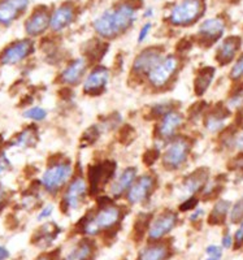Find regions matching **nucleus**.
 Returning a JSON list of instances; mask_svg holds the SVG:
<instances>
[{"label": "nucleus", "mask_w": 243, "mask_h": 260, "mask_svg": "<svg viewBox=\"0 0 243 260\" xmlns=\"http://www.w3.org/2000/svg\"><path fill=\"white\" fill-rule=\"evenodd\" d=\"M90 65L91 64L85 56L71 60L57 76V82L68 87H75L80 85L86 77L87 72L90 71Z\"/></svg>", "instance_id": "obj_12"}, {"label": "nucleus", "mask_w": 243, "mask_h": 260, "mask_svg": "<svg viewBox=\"0 0 243 260\" xmlns=\"http://www.w3.org/2000/svg\"><path fill=\"white\" fill-rule=\"evenodd\" d=\"M9 201V192L6 189L3 183L0 182V212L6 208V206L8 204Z\"/></svg>", "instance_id": "obj_42"}, {"label": "nucleus", "mask_w": 243, "mask_h": 260, "mask_svg": "<svg viewBox=\"0 0 243 260\" xmlns=\"http://www.w3.org/2000/svg\"><path fill=\"white\" fill-rule=\"evenodd\" d=\"M60 232H61V229L55 222H46L34 232L31 242L39 247H48L54 243Z\"/></svg>", "instance_id": "obj_24"}, {"label": "nucleus", "mask_w": 243, "mask_h": 260, "mask_svg": "<svg viewBox=\"0 0 243 260\" xmlns=\"http://www.w3.org/2000/svg\"><path fill=\"white\" fill-rule=\"evenodd\" d=\"M231 245H233V237H231L229 233H226L225 236L223 237V247L229 248L231 247Z\"/></svg>", "instance_id": "obj_45"}, {"label": "nucleus", "mask_w": 243, "mask_h": 260, "mask_svg": "<svg viewBox=\"0 0 243 260\" xmlns=\"http://www.w3.org/2000/svg\"><path fill=\"white\" fill-rule=\"evenodd\" d=\"M138 177V169L135 167H128L120 173L117 177L110 183V195L113 199H119L125 197V194L130 189L134 181Z\"/></svg>", "instance_id": "obj_20"}, {"label": "nucleus", "mask_w": 243, "mask_h": 260, "mask_svg": "<svg viewBox=\"0 0 243 260\" xmlns=\"http://www.w3.org/2000/svg\"><path fill=\"white\" fill-rule=\"evenodd\" d=\"M181 69V59L177 55H164L163 59L151 69L146 81L150 89L163 91L172 85Z\"/></svg>", "instance_id": "obj_4"}, {"label": "nucleus", "mask_w": 243, "mask_h": 260, "mask_svg": "<svg viewBox=\"0 0 243 260\" xmlns=\"http://www.w3.org/2000/svg\"><path fill=\"white\" fill-rule=\"evenodd\" d=\"M164 57V48L161 46L146 47L136 53L131 64V76L134 78H146L157 62Z\"/></svg>", "instance_id": "obj_11"}, {"label": "nucleus", "mask_w": 243, "mask_h": 260, "mask_svg": "<svg viewBox=\"0 0 243 260\" xmlns=\"http://www.w3.org/2000/svg\"><path fill=\"white\" fill-rule=\"evenodd\" d=\"M230 112H229L228 108L225 107H216L214 110L211 111L207 116H205L204 125L207 127L208 132L211 133H217V132H221L225 126L226 118L229 117Z\"/></svg>", "instance_id": "obj_27"}, {"label": "nucleus", "mask_w": 243, "mask_h": 260, "mask_svg": "<svg viewBox=\"0 0 243 260\" xmlns=\"http://www.w3.org/2000/svg\"><path fill=\"white\" fill-rule=\"evenodd\" d=\"M203 213H204L203 210H196L195 212H193L190 215V221H198V220L203 216Z\"/></svg>", "instance_id": "obj_47"}, {"label": "nucleus", "mask_w": 243, "mask_h": 260, "mask_svg": "<svg viewBox=\"0 0 243 260\" xmlns=\"http://www.w3.org/2000/svg\"><path fill=\"white\" fill-rule=\"evenodd\" d=\"M208 180H210V172H208V169L199 168L182 181V190L189 195L200 192L203 187L205 186V183L208 182Z\"/></svg>", "instance_id": "obj_23"}, {"label": "nucleus", "mask_w": 243, "mask_h": 260, "mask_svg": "<svg viewBox=\"0 0 243 260\" xmlns=\"http://www.w3.org/2000/svg\"><path fill=\"white\" fill-rule=\"evenodd\" d=\"M38 139L39 134L36 125H27L26 127L20 130L18 133H16L12 138L9 139L8 147L26 150V148L34 147L38 143Z\"/></svg>", "instance_id": "obj_21"}, {"label": "nucleus", "mask_w": 243, "mask_h": 260, "mask_svg": "<svg viewBox=\"0 0 243 260\" xmlns=\"http://www.w3.org/2000/svg\"><path fill=\"white\" fill-rule=\"evenodd\" d=\"M36 52L33 39H16L0 51V67H17L26 61Z\"/></svg>", "instance_id": "obj_8"}, {"label": "nucleus", "mask_w": 243, "mask_h": 260, "mask_svg": "<svg viewBox=\"0 0 243 260\" xmlns=\"http://www.w3.org/2000/svg\"><path fill=\"white\" fill-rule=\"evenodd\" d=\"M229 210H230V202L228 201H219L214 206L208 216V222L211 225H221L225 222L228 217Z\"/></svg>", "instance_id": "obj_29"}, {"label": "nucleus", "mask_w": 243, "mask_h": 260, "mask_svg": "<svg viewBox=\"0 0 243 260\" xmlns=\"http://www.w3.org/2000/svg\"><path fill=\"white\" fill-rule=\"evenodd\" d=\"M151 29H152V24L151 22H146L145 25H143L142 27H141V30H140V34H138V38H136V42H138V43H143V42L146 41V39H147V37H149V34H150V31H151Z\"/></svg>", "instance_id": "obj_41"}, {"label": "nucleus", "mask_w": 243, "mask_h": 260, "mask_svg": "<svg viewBox=\"0 0 243 260\" xmlns=\"http://www.w3.org/2000/svg\"><path fill=\"white\" fill-rule=\"evenodd\" d=\"M96 246L91 238H82L69 250L64 260H91L95 255Z\"/></svg>", "instance_id": "obj_26"}, {"label": "nucleus", "mask_w": 243, "mask_h": 260, "mask_svg": "<svg viewBox=\"0 0 243 260\" xmlns=\"http://www.w3.org/2000/svg\"><path fill=\"white\" fill-rule=\"evenodd\" d=\"M89 192V183L87 180L82 175L76 173L65 189L61 191V201H60V207L65 215H69L73 211H77L82 207Z\"/></svg>", "instance_id": "obj_6"}, {"label": "nucleus", "mask_w": 243, "mask_h": 260, "mask_svg": "<svg viewBox=\"0 0 243 260\" xmlns=\"http://www.w3.org/2000/svg\"><path fill=\"white\" fill-rule=\"evenodd\" d=\"M191 151V141L187 137L176 136L164 145L161 164L166 171H178L186 164Z\"/></svg>", "instance_id": "obj_5"}, {"label": "nucleus", "mask_w": 243, "mask_h": 260, "mask_svg": "<svg viewBox=\"0 0 243 260\" xmlns=\"http://www.w3.org/2000/svg\"><path fill=\"white\" fill-rule=\"evenodd\" d=\"M196 204H198V199H196L195 197H190L189 199H186V201L180 206V211L186 212V211L194 210V208L196 207Z\"/></svg>", "instance_id": "obj_43"}, {"label": "nucleus", "mask_w": 243, "mask_h": 260, "mask_svg": "<svg viewBox=\"0 0 243 260\" xmlns=\"http://www.w3.org/2000/svg\"><path fill=\"white\" fill-rule=\"evenodd\" d=\"M11 254H9V250L6 246L0 245V260H7L9 259Z\"/></svg>", "instance_id": "obj_46"}, {"label": "nucleus", "mask_w": 243, "mask_h": 260, "mask_svg": "<svg viewBox=\"0 0 243 260\" xmlns=\"http://www.w3.org/2000/svg\"><path fill=\"white\" fill-rule=\"evenodd\" d=\"M178 222V213L172 210H165L159 215L152 216L150 221L147 236L151 241H160L168 236L176 228Z\"/></svg>", "instance_id": "obj_13"}, {"label": "nucleus", "mask_w": 243, "mask_h": 260, "mask_svg": "<svg viewBox=\"0 0 243 260\" xmlns=\"http://www.w3.org/2000/svg\"><path fill=\"white\" fill-rule=\"evenodd\" d=\"M184 122L185 116L180 111H170L165 116L157 120L156 127H155V136L165 145L168 141L178 136V130L181 129Z\"/></svg>", "instance_id": "obj_16"}, {"label": "nucleus", "mask_w": 243, "mask_h": 260, "mask_svg": "<svg viewBox=\"0 0 243 260\" xmlns=\"http://www.w3.org/2000/svg\"><path fill=\"white\" fill-rule=\"evenodd\" d=\"M48 112L46 108L41 106H33V107H27L26 110H24L22 112V117L25 120H29L31 122H43L47 118Z\"/></svg>", "instance_id": "obj_33"}, {"label": "nucleus", "mask_w": 243, "mask_h": 260, "mask_svg": "<svg viewBox=\"0 0 243 260\" xmlns=\"http://www.w3.org/2000/svg\"><path fill=\"white\" fill-rule=\"evenodd\" d=\"M240 43H242L240 38L235 36L228 37V38L224 39L216 52V60L219 61V64L228 65L229 62L233 61L237 52L239 51Z\"/></svg>", "instance_id": "obj_22"}, {"label": "nucleus", "mask_w": 243, "mask_h": 260, "mask_svg": "<svg viewBox=\"0 0 243 260\" xmlns=\"http://www.w3.org/2000/svg\"><path fill=\"white\" fill-rule=\"evenodd\" d=\"M152 15H154V9L152 8H149V9H146V12L143 13V16H145L146 18H149V17H152Z\"/></svg>", "instance_id": "obj_49"}, {"label": "nucleus", "mask_w": 243, "mask_h": 260, "mask_svg": "<svg viewBox=\"0 0 243 260\" xmlns=\"http://www.w3.org/2000/svg\"><path fill=\"white\" fill-rule=\"evenodd\" d=\"M136 20V7L131 2H121L106 9L92 22V29L100 39L112 41L124 36Z\"/></svg>", "instance_id": "obj_1"}, {"label": "nucleus", "mask_w": 243, "mask_h": 260, "mask_svg": "<svg viewBox=\"0 0 243 260\" xmlns=\"http://www.w3.org/2000/svg\"><path fill=\"white\" fill-rule=\"evenodd\" d=\"M30 0H0V26L8 27L26 12Z\"/></svg>", "instance_id": "obj_17"}, {"label": "nucleus", "mask_w": 243, "mask_h": 260, "mask_svg": "<svg viewBox=\"0 0 243 260\" xmlns=\"http://www.w3.org/2000/svg\"><path fill=\"white\" fill-rule=\"evenodd\" d=\"M77 15V8L72 2L61 4L51 12L50 29L54 32H61L73 24Z\"/></svg>", "instance_id": "obj_18"}, {"label": "nucleus", "mask_w": 243, "mask_h": 260, "mask_svg": "<svg viewBox=\"0 0 243 260\" xmlns=\"http://www.w3.org/2000/svg\"><path fill=\"white\" fill-rule=\"evenodd\" d=\"M125 216V208L115 203L112 199H99V203L94 211L85 215L78 221V231L87 237L98 236L99 233L115 232L121 224Z\"/></svg>", "instance_id": "obj_2"}, {"label": "nucleus", "mask_w": 243, "mask_h": 260, "mask_svg": "<svg viewBox=\"0 0 243 260\" xmlns=\"http://www.w3.org/2000/svg\"><path fill=\"white\" fill-rule=\"evenodd\" d=\"M243 77V55L237 60L234 67L231 68L230 78L231 80H239Z\"/></svg>", "instance_id": "obj_39"}, {"label": "nucleus", "mask_w": 243, "mask_h": 260, "mask_svg": "<svg viewBox=\"0 0 243 260\" xmlns=\"http://www.w3.org/2000/svg\"><path fill=\"white\" fill-rule=\"evenodd\" d=\"M152 213H142V215L138 216V219L135 220V224H134V238L135 241L142 240L145 233H147V229H149L150 221L152 219Z\"/></svg>", "instance_id": "obj_32"}, {"label": "nucleus", "mask_w": 243, "mask_h": 260, "mask_svg": "<svg viewBox=\"0 0 243 260\" xmlns=\"http://www.w3.org/2000/svg\"><path fill=\"white\" fill-rule=\"evenodd\" d=\"M172 250L168 243L154 241V243L145 246L141 250L136 260H168Z\"/></svg>", "instance_id": "obj_25"}, {"label": "nucleus", "mask_w": 243, "mask_h": 260, "mask_svg": "<svg viewBox=\"0 0 243 260\" xmlns=\"http://www.w3.org/2000/svg\"><path fill=\"white\" fill-rule=\"evenodd\" d=\"M157 187V178L154 173H145L138 176L124 198L129 204H143L149 202Z\"/></svg>", "instance_id": "obj_10"}, {"label": "nucleus", "mask_w": 243, "mask_h": 260, "mask_svg": "<svg viewBox=\"0 0 243 260\" xmlns=\"http://www.w3.org/2000/svg\"><path fill=\"white\" fill-rule=\"evenodd\" d=\"M225 31V21L221 17L208 18L198 30V41L202 46H211L219 41Z\"/></svg>", "instance_id": "obj_19"}, {"label": "nucleus", "mask_w": 243, "mask_h": 260, "mask_svg": "<svg viewBox=\"0 0 243 260\" xmlns=\"http://www.w3.org/2000/svg\"><path fill=\"white\" fill-rule=\"evenodd\" d=\"M215 73H216V71L212 67H204V68L199 69L195 76V80H194V90H195V94L198 96H202L207 91L212 81H214Z\"/></svg>", "instance_id": "obj_28"}, {"label": "nucleus", "mask_w": 243, "mask_h": 260, "mask_svg": "<svg viewBox=\"0 0 243 260\" xmlns=\"http://www.w3.org/2000/svg\"><path fill=\"white\" fill-rule=\"evenodd\" d=\"M12 169V162H11V159L7 155L6 150L0 148V178L3 177L6 173H8L9 171Z\"/></svg>", "instance_id": "obj_36"}, {"label": "nucleus", "mask_w": 243, "mask_h": 260, "mask_svg": "<svg viewBox=\"0 0 243 260\" xmlns=\"http://www.w3.org/2000/svg\"><path fill=\"white\" fill-rule=\"evenodd\" d=\"M54 212V204H46L45 207H42L41 211L37 215V220L38 221H43V220H47L51 215Z\"/></svg>", "instance_id": "obj_40"}, {"label": "nucleus", "mask_w": 243, "mask_h": 260, "mask_svg": "<svg viewBox=\"0 0 243 260\" xmlns=\"http://www.w3.org/2000/svg\"><path fill=\"white\" fill-rule=\"evenodd\" d=\"M101 129H103L101 125H92L91 127H89V129L83 133L82 142L86 146L92 145L94 142H96V139L101 136Z\"/></svg>", "instance_id": "obj_34"}, {"label": "nucleus", "mask_w": 243, "mask_h": 260, "mask_svg": "<svg viewBox=\"0 0 243 260\" xmlns=\"http://www.w3.org/2000/svg\"><path fill=\"white\" fill-rule=\"evenodd\" d=\"M116 162L113 160H103L89 167L87 183L90 194H99L106 186H108L116 176Z\"/></svg>", "instance_id": "obj_9"}, {"label": "nucleus", "mask_w": 243, "mask_h": 260, "mask_svg": "<svg viewBox=\"0 0 243 260\" xmlns=\"http://www.w3.org/2000/svg\"><path fill=\"white\" fill-rule=\"evenodd\" d=\"M76 175V169L71 159L59 156L56 160L48 161L39 181V186L46 194L56 197L65 189L69 181Z\"/></svg>", "instance_id": "obj_3"}, {"label": "nucleus", "mask_w": 243, "mask_h": 260, "mask_svg": "<svg viewBox=\"0 0 243 260\" xmlns=\"http://www.w3.org/2000/svg\"><path fill=\"white\" fill-rule=\"evenodd\" d=\"M203 11V0H182L181 3L176 4L169 13V24L178 27L190 26L200 18Z\"/></svg>", "instance_id": "obj_7"}, {"label": "nucleus", "mask_w": 243, "mask_h": 260, "mask_svg": "<svg viewBox=\"0 0 243 260\" xmlns=\"http://www.w3.org/2000/svg\"><path fill=\"white\" fill-rule=\"evenodd\" d=\"M36 260H55L54 252H50V254H42L41 256L37 257Z\"/></svg>", "instance_id": "obj_48"}, {"label": "nucleus", "mask_w": 243, "mask_h": 260, "mask_svg": "<svg viewBox=\"0 0 243 260\" xmlns=\"http://www.w3.org/2000/svg\"><path fill=\"white\" fill-rule=\"evenodd\" d=\"M230 221L233 224H238L243 220V198H240L237 203L231 207L230 212Z\"/></svg>", "instance_id": "obj_35"}, {"label": "nucleus", "mask_w": 243, "mask_h": 260, "mask_svg": "<svg viewBox=\"0 0 243 260\" xmlns=\"http://www.w3.org/2000/svg\"><path fill=\"white\" fill-rule=\"evenodd\" d=\"M239 167H240V169H242V172H243V162H240Z\"/></svg>", "instance_id": "obj_50"}, {"label": "nucleus", "mask_w": 243, "mask_h": 260, "mask_svg": "<svg viewBox=\"0 0 243 260\" xmlns=\"http://www.w3.org/2000/svg\"><path fill=\"white\" fill-rule=\"evenodd\" d=\"M176 103L172 101H163V102H157V103L152 104L150 107L149 111V117L155 118V120H159L163 116H165L166 113H169L170 111H175Z\"/></svg>", "instance_id": "obj_31"}, {"label": "nucleus", "mask_w": 243, "mask_h": 260, "mask_svg": "<svg viewBox=\"0 0 243 260\" xmlns=\"http://www.w3.org/2000/svg\"><path fill=\"white\" fill-rule=\"evenodd\" d=\"M51 11L48 7L39 6L33 9L24 22V30L27 38L34 39L43 36L50 29Z\"/></svg>", "instance_id": "obj_15"}, {"label": "nucleus", "mask_w": 243, "mask_h": 260, "mask_svg": "<svg viewBox=\"0 0 243 260\" xmlns=\"http://www.w3.org/2000/svg\"><path fill=\"white\" fill-rule=\"evenodd\" d=\"M111 72L107 67L96 64L94 68L87 72L86 77L82 81L83 92L90 96H96L106 91L110 82Z\"/></svg>", "instance_id": "obj_14"}, {"label": "nucleus", "mask_w": 243, "mask_h": 260, "mask_svg": "<svg viewBox=\"0 0 243 260\" xmlns=\"http://www.w3.org/2000/svg\"><path fill=\"white\" fill-rule=\"evenodd\" d=\"M205 252H207V259L205 260H221L223 256V250L219 246L211 245L205 248Z\"/></svg>", "instance_id": "obj_38"}, {"label": "nucleus", "mask_w": 243, "mask_h": 260, "mask_svg": "<svg viewBox=\"0 0 243 260\" xmlns=\"http://www.w3.org/2000/svg\"><path fill=\"white\" fill-rule=\"evenodd\" d=\"M229 107L231 108H242L243 107V89L237 90L229 98Z\"/></svg>", "instance_id": "obj_37"}, {"label": "nucleus", "mask_w": 243, "mask_h": 260, "mask_svg": "<svg viewBox=\"0 0 243 260\" xmlns=\"http://www.w3.org/2000/svg\"><path fill=\"white\" fill-rule=\"evenodd\" d=\"M89 45L90 47L85 52V57L89 60L90 64H95L104 56V53L107 52V43H104L103 39H94V41L89 42Z\"/></svg>", "instance_id": "obj_30"}, {"label": "nucleus", "mask_w": 243, "mask_h": 260, "mask_svg": "<svg viewBox=\"0 0 243 260\" xmlns=\"http://www.w3.org/2000/svg\"><path fill=\"white\" fill-rule=\"evenodd\" d=\"M234 242H235V245H237V247L242 246V243H243V220H242V221H240L239 228H238V231L235 232Z\"/></svg>", "instance_id": "obj_44"}]
</instances>
